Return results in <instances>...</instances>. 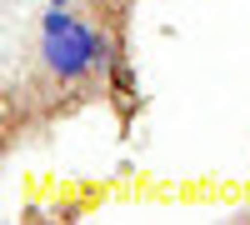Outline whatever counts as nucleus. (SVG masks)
<instances>
[{"label":"nucleus","mask_w":250,"mask_h":225,"mask_svg":"<svg viewBox=\"0 0 250 225\" xmlns=\"http://www.w3.org/2000/svg\"><path fill=\"white\" fill-rule=\"evenodd\" d=\"M50 5H60V10H70V0H50Z\"/></svg>","instance_id":"nucleus-2"},{"label":"nucleus","mask_w":250,"mask_h":225,"mask_svg":"<svg viewBox=\"0 0 250 225\" xmlns=\"http://www.w3.org/2000/svg\"><path fill=\"white\" fill-rule=\"evenodd\" d=\"M40 65H45L60 85H80L105 65V35L85 25L80 15L50 5L40 15Z\"/></svg>","instance_id":"nucleus-1"}]
</instances>
